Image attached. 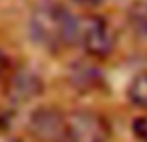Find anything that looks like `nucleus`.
<instances>
[{
    "mask_svg": "<svg viewBox=\"0 0 147 142\" xmlns=\"http://www.w3.org/2000/svg\"><path fill=\"white\" fill-rule=\"evenodd\" d=\"M0 142H22V140L13 135H7V133H0Z\"/></svg>",
    "mask_w": 147,
    "mask_h": 142,
    "instance_id": "obj_8",
    "label": "nucleus"
},
{
    "mask_svg": "<svg viewBox=\"0 0 147 142\" xmlns=\"http://www.w3.org/2000/svg\"><path fill=\"white\" fill-rule=\"evenodd\" d=\"M41 80L34 73L21 69L15 71L6 82V95L15 103H24L41 94Z\"/></svg>",
    "mask_w": 147,
    "mask_h": 142,
    "instance_id": "obj_4",
    "label": "nucleus"
},
{
    "mask_svg": "<svg viewBox=\"0 0 147 142\" xmlns=\"http://www.w3.org/2000/svg\"><path fill=\"white\" fill-rule=\"evenodd\" d=\"M130 22L140 36L147 37V0L136 2L130 10Z\"/></svg>",
    "mask_w": 147,
    "mask_h": 142,
    "instance_id": "obj_6",
    "label": "nucleus"
},
{
    "mask_svg": "<svg viewBox=\"0 0 147 142\" xmlns=\"http://www.w3.org/2000/svg\"><path fill=\"white\" fill-rule=\"evenodd\" d=\"M6 67H7V60H6V56H4V52L0 51V77L4 75V71H6Z\"/></svg>",
    "mask_w": 147,
    "mask_h": 142,
    "instance_id": "obj_9",
    "label": "nucleus"
},
{
    "mask_svg": "<svg viewBox=\"0 0 147 142\" xmlns=\"http://www.w3.org/2000/svg\"><path fill=\"white\" fill-rule=\"evenodd\" d=\"M78 45H82L84 51L95 58H106L112 54L115 45L114 30L99 15L80 17Z\"/></svg>",
    "mask_w": 147,
    "mask_h": 142,
    "instance_id": "obj_3",
    "label": "nucleus"
},
{
    "mask_svg": "<svg viewBox=\"0 0 147 142\" xmlns=\"http://www.w3.org/2000/svg\"><path fill=\"white\" fill-rule=\"evenodd\" d=\"M76 4H82V6H95V4H99L100 0H75Z\"/></svg>",
    "mask_w": 147,
    "mask_h": 142,
    "instance_id": "obj_10",
    "label": "nucleus"
},
{
    "mask_svg": "<svg viewBox=\"0 0 147 142\" xmlns=\"http://www.w3.org/2000/svg\"><path fill=\"white\" fill-rule=\"evenodd\" d=\"M132 133L136 135L138 140L147 142V114L138 116L132 120Z\"/></svg>",
    "mask_w": 147,
    "mask_h": 142,
    "instance_id": "obj_7",
    "label": "nucleus"
},
{
    "mask_svg": "<svg viewBox=\"0 0 147 142\" xmlns=\"http://www.w3.org/2000/svg\"><path fill=\"white\" fill-rule=\"evenodd\" d=\"M54 142H108V124L93 110H73L61 114Z\"/></svg>",
    "mask_w": 147,
    "mask_h": 142,
    "instance_id": "obj_2",
    "label": "nucleus"
},
{
    "mask_svg": "<svg viewBox=\"0 0 147 142\" xmlns=\"http://www.w3.org/2000/svg\"><path fill=\"white\" fill-rule=\"evenodd\" d=\"M80 17H75L58 2H43L30 15V34L39 45L50 51L78 43Z\"/></svg>",
    "mask_w": 147,
    "mask_h": 142,
    "instance_id": "obj_1",
    "label": "nucleus"
},
{
    "mask_svg": "<svg viewBox=\"0 0 147 142\" xmlns=\"http://www.w3.org/2000/svg\"><path fill=\"white\" fill-rule=\"evenodd\" d=\"M127 95H129L132 105L147 110V71L138 73L130 80L129 88H127Z\"/></svg>",
    "mask_w": 147,
    "mask_h": 142,
    "instance_id": "obj_5",
    "label": "nucleus"
}]
</instances>
